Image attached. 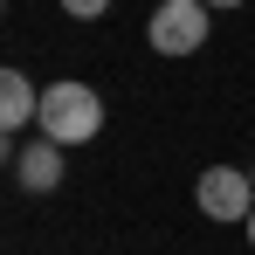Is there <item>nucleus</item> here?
<instances>
[{"label": "nucleus", "instance_id": "nucleus-2", "mask_svg": "<svg viewBox=\"0 0 255 255\" xmlns=\"http://www.w3.org/2000/svg\"><path fill=\"white\" fill-rule=\"evenodd\" d=\"M145 35H152L159 55H193L207 42V0H159V14H152Z\"/></svg>", "mask_w": 255, "mask_h": 255}, {"label": "nucleus", "instance_id": "nucleus-7", "mask_svg": "<svg viewBox=\"0 0 255 255\" xmlns=\"http://www.w3.org/2000/svg\"><path fill=\"white\" fill-rule=\"evenodd\" d=\"M0 166H7V131H0Z\"/></svg>", "mask_w": 255, "mask_h": 255}, {"label": "nucleus", "instance_id": "nucleus-9", "mask_svg": "<svg viewBox=\"0 0 255 255\" xmlns=\"http://www.w3.org/2000/svg\"><path fill=\"white\" fill-rule=\"evenodd\" d=\"M242 228H249V242H255V214H249V221H242Z\"/></svg>", "mask_w": 255, "mask_h": 255}, {"label": "nucleus", "instance_id": "nucleus-8", "mask_svg": "<svg viewBox=\"0 0 255 255\" xmlns=\"http://www.w3.org/2000/svg\"><path fill=\"white\" fill-rule=\"evenodd\" d=\"M207 7H242V0H207Z\"/></svg>", "mask_w": 255, "mask_h": 255}, {"label": "nucleus", "instance_id": "nucleus-11", "mask_svg": "<svg viewBox=\"0 0 255 255\" xmlns=\"http://www.w3.org/2000/svg\"><path fill=\"white\" fill-rule=\"evenodd\" d=\"M0 7H7V0H0Z\"/></svg>", "mask_w": 255, "mask_h": 255}, {"label": "nucleus", "instance_id": "nucleus-10", "mask_svg": "<svg viewBox=\"0 0 255 255\" xmlns=\"http://www.w3.org/2000/svg\"><path fill=\"white\" fill-rule=\"evenodd\" d=\"M249 179H255V166H249Z\"/></svg>", "mask_w": 255, "mask_h": 255}, {"label": "nucleus", "instance_id": "nucleus-3", "mask_svg": "<svg viewBox=\"0 0 255 255\" xmlns=\"http://www.w3.org/2000/svg\"><path fill=\"white\" fill-rule=\"evenodd\" d=\"M193 200H200L207 221H249V214H255V179L235 172V166H207L200 186H193Z\"/></svg>", "mask_w": 255, "mask_h": 255}, {"label": "nucleus", "instance_id": "nucleus-6", "mask_svg": "<svg viewBox=\"0 0 255 255\" xmlns=\"http://www.w3.org/2000/svg\"><path fill=\"white\" fill-rule=\"evenodd\" d=\"M62 7H69V14H76V21H97V14H104V7H111V0H62Z\"/></svg>", "mask_w": 255, "mask_h": 255}, {"label": "nucleus", "instance_id": "nucleus-4", "mask_svg": "<svg viewBox=\"0 0 255 255\" xmlns=\"http://www.w3.org/2000/svg\"><path fill=\"white\" fill-rule=\"evenodd\" d=\"M35 111H42V90L28 83L21 69H0V131H21Z\"/></svg>", "mask_w": 255, "mask_h": 255}, {"label": "nucleus", "instance_id": "nucleus-1", "mask_svg": "<svg viewBox=\"0 0 255 255\" xmlns=\"http://www.w3.org/2000/svg\"><path fill=\"white\" fill-rule=\"evenodd\" d=\"M35 125H42V138H55V145H90V138L104 131V97L90 83H48Z\"/></svg>", "mask_w": 255, "mask_h": 255}, {"label": "nucleus", "instance_id": "nucleus-5", "mask_svg": "<svg viewBox=\"0 0 255 255\" xmlns=\"http://www.w3.org/2000/svg\"><path fill=\"white\" fill-rule=\"evenodd\" d=\"M14 172H21V186H28V193H48V186L62 179V145H55V138H35V145L14 159Z\"/></svg>", "mask_w": 255, "mask_h": 255}]
</instances>
